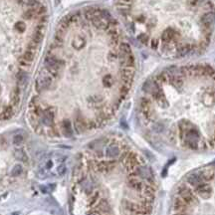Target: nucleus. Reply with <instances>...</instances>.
Instances as JSON below:
<instances>
[{
  "label": "nucleus",
  "mask_w": 215,
  "mask_h": 215,
  "mask_svg": "<svg viewBox=\"0 0 215 215\" xmlns=\"http://www.w3.org/2000/svg\"><path fill=\"white\" fill-rule=\"evenodd\" d=\"M23 141H24V138L22 135H15L13 136V143L16 145H21V143L23 142Z\"/></svg>",
  "instance_id": "6e6552de"
},
{
  "label": "nucleus",
  "mask_w": 215,
  "mask_h": 215,
  "mask_svg": "<svg viewBox=\"0 0 215 215\" xmlns=\"http://www.w3.org/2000/svg\"><path fill=\"white\" fill-rule=\"evenodd\" d=\"M14 157L18 160H22V161H27L28 157L22 148H16L14 151Z\"/></svg>",
  "instance_id": "39448f33"
},
{
  "label": "nucleus",
  "mask_w": 215,
  "mask_h": 215,
  "mask_svg": "<svg viewBox=\"0 0 215 215\" xmlns=\"http://www.w3.org/2000/svg\"><path fill=\"white\" fill-rule=\"evenodd\" d=\"M22 172H23L22 166H20V164H15L11 170V175L12 176H19Z\"/></svg>",
  "instance_id": "423d86ee"
},
{
  "label": "nucleus",
  "mask_w": 215,
  "mask_h": 215,
  "mask_svg": "<svg viewBox=\"0 0 215 215\" xmlns=\"http://www.w3.org/2000/svg\"><path fill=\"white\" fill-rule=\"evenodd\" d=\"M44 49L28 106L33 129L72 138L105 126L136 74L135 55L119 21L106 9L81 8L59 21Z\"/></svg>",
  "instance_id": "f257e3e1"
},
{
  "label": "nucleus",
  "mask_w": 215,
  "mask_h": 215,
  "mask_svg": "<svg viewBox=\"0 0 215 215\" xmlns=\"http://www.w3.org/2000/svg\"><path fill=\"white\" fill-rule=\"evenodd\" d=\"M54 188H55V185H53V184H47V185H41L40 186V189H41V191L43 193L51 192Z\"/></svg>",
  "instance_id": "0eeeda50"
},
{
  "label": "nucleus",
  "mask_w": 215,
  "mask_h": 215,
  "mask_svg": "<svg viewBox=\"0 0 215 215\" xmlns=\"http://www.w3.org/2000/svg\"><path fill=\"white\" fill-rule=\"evenodd\" d=\"M117 10L133 39L169 59L201 52L215 24L210 0H117Z\"/></svg>",
  "instance_id": "7ed1b4c3"
},
{
  "label": "nucleus",
  "mask_w": 215,
  "mask_h": 215,
  "mask_svg": "<svg viewBox=\"0 0 215 215\" xmlns=\"http://www.w3.org/2000/svg\"><path fill=\"white\" fill-rule=\"evenodd\" d=\"M65 172H66V166H64V164H61V166H59L57 167V174L58 175H64Z\"/></svg>",
  "instance_id": "1a4fd4ad"
},
{
  "label": "nucleus",
  "mask_w": 215,
  "mask_h": 215,
  "mask_svg": "<svg viewBox=\"0 0 215 215\" xmlns=\"http://www.w3.org/2000/svg\"><path fill=\"white\" fill-rule=\"evenodd\" d=\"M139 120L146 136L169 148H215V70L206 65L164 69L142 86Z\"/></svg>",
  "instance_id": "f03ea898"
},
{
  "label": "nucleus",
  "mask_w": 215,
  "mask_h": 215,
  "mask_svg": "<svg viewBox=\"0 0 215 215\" xmlns=\"http://www.w3.org/2000/svg\"><path fill=\"white\" fill-rule=\"evenodd\" d=\"M168 215H215V167L193 171L179 183Z\"/></svg>",
  "instance_id": "20e7f679"
}]
</instances>
